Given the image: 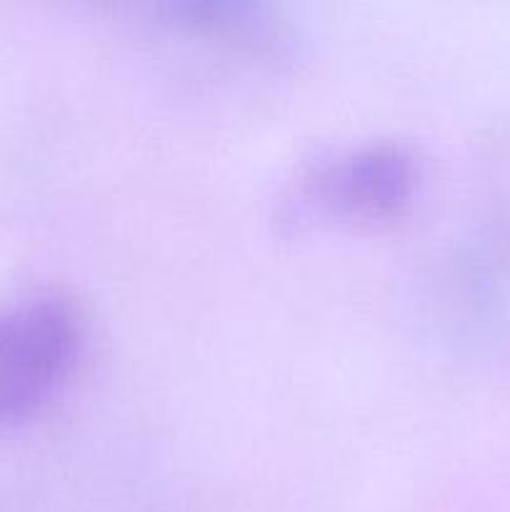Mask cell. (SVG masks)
Here are the masks:
<instances>
[{"mask_svg": "<svg viewBox=\"0 0 510 512\" xmlns=\"http://www.w3.org/2000/svg\"><path fill=\"white\" fill-rule=\"evenodd\" d=\"M83 340V315L63 295H25L0 308V430L30 420L60 393Z\"/></svg>", "mask_w": 510, "mask_h": 512, "instance_id": "1", "label": "cell"}, {"mask_svg": "<svg viewBox=\"0 0 510 512\" xmlns=\"http://www.w3.org/2000/svg\"><path fill=\"white\" fill-rule=\"evenodd\" d=\"M420 168L395 143L365 145L330 158L305 178L303 210L343 220H388L413 200Z\"/></svg>", "mask_w": 510, "mask_h": 512, "instance_id": "2", "label": "cell"}]
</instances>
